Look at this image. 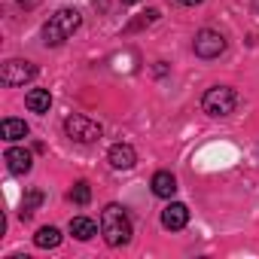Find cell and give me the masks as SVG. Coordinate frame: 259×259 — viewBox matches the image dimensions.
Segmentation results:
<instances>
[{
	"mask_svg": "<svg viewBox=\"0 0 259 259\" xmlns=\"http://www.w3.org/2000/svg\"><path fill=\"white\" fill-rule=\"evenodd\" d=\"M101 235L110 247H125L132 241V220L122 204H107L101 210Z\"/></svg>",
	"mask_w": 259,
	"mask_h": 259,
	"instance_id": "1",
	"label": "cell"
},
{
	"mask_svg": "<svg viewBox=\"0 0 259 259\" xmlns=\"http://www.w3.org/2000/svg\"><path fill=\"white\" fill-rule=\"evenodd\" d=\"M40 204H43V192H40V189H28V195H25V201H22L19 217H22V220H31V213H34Z\"/></svg>",
	"mask_w": 259,
	"mask_h": 259,
	"instance_id": "15",
	"label": "cell"
},
{
	"mask_svg": "<svg viewBox=\"0 0 259 259\" xmlns=\"http://www.w3.org/2000/svg\"><path fill=\"white\" fill-rule=\"evenodd\" d=\"M25 104H28V110L31 113H49V107H52V95L46 92V89H31L28 95H25Z\"/></svg>",
	"mask_w": 259,
	"mask_h": 259,
	"instance_id": "12",
	"label": "cell"
},
{
	"mask_svg": "<svg viewBox=\"0 0 259 259\" xmlns=\"http://www.w3.org/2000/svg\"><path fill=\"white\" fill-rule=\"evenodd\" d=\"M122 4H138V0H122Z\"/></svg>",
	"mask_w": 259,
	"mask_h": 259,
	"instance_id": "20",
	"label": "cell"
},
{
	"mask_svg": "<svg viewBox=\"0 0 259 259\" xmlns=\"http://www.w3.org/2000/svg\"><path fill=\"white\" fill-rule=\"evenodd\" d=\"M28 132H31V128H28L25 119H4V122H0V135H4V141H10V144L28 138Z\"/></svg>",
	"mask_w": 259,
	"mask_h": 259,
	"instance_id": "11",
	"label": "cell"
},
{
	"mask_svg": "<svg viewBox=\"0 0 259 259\" xmlns=\"http://www.w3.org/2000/svg\"><path fill=\"white\" fill-rule=\"evenodd\" d=\"M235 107H238V95H235V89H229V85H213V89H207L204 98H201V110H204L207 116H213V119H223V116L235 113Z\"/></svg>",
	"mask_w": 259,
	"mask_h": 259,
	"instance_id": "3",
	"label": "cell"
},
{
	"mask_svg": "<svg viewBox=\"0 0 259 259\" xmlns=\"http://www.w3.org/2000/svg\"><path fill=\"white\" fill-rule=\"evenodd\" d=\"M64 132H67V138H70V141H76V144H95V141H101L104 128H101L95 119L73 113V116H67V119H64Z\"/></svg>",
	"mask_w": 259,
	"mask_h": 259,
	"instance_id": "4",
	"label": "cell"
},
{
	"mask_svg": "<svg viewBox=\"0 0 259 259\" xmlns=\"http://www.w3.org/2000/svg\"><path fill=\"white\" fill-rule=\"evenodd\" d=\"M177 4H183V7H198V4H204V0H177Z\"/></svg>",
	"mask_w": 259,
	"mask_h": 259,
	"instance_id": "18",
	"label": "cell"
},
{
	"mask_svg": "<svg viewBox=\"0 0 259 259\" xmlns=\"http://www.w3.org/2000/svg\"><path fill=\"white\" fill-rule=\"evenodd\" d=\"M37 76V67L31 61H22V58H13L0 67V82L4 85H25Z\"/></svg>",
	"mask_w": 259,
	"mask_h": 259,
	"instance_id": "6",
	"label": "cell"
},
{
	"mask_svg": "<svg viewBox=\"0 0 259 259\" xmlns=\"http://www.w3.org/2000/svg\"><path fill=\"white\" fill-rule=\"evenodd\" d=\"M70 235H73L76 241H92V238L98 235V223L89 220V217H73V220H70Z\"/></svg>",
	"mask_w": 259,
	"mask_h": 259,
	"instance_id": "13",
	"label": "cell"
},
{
	"mask_svg": "<svg viewBox=\"0 0 259 259\" xmlns=\"http://www.w3.org/2000/svg\"><path fill=\"white\" fill-rule=\"evenodd\" d=\"M150 186H153V192H156L159 198H174V192H177V177H174L171 171H156Z\"/></svg>",
	"mask_w": 259,
	"mask_h": 259,
	"instance_id": "10",
	"label": "cell"
},
{
	"mask_svg": "<svg viewBox=\"0 0 259 259\" xmlns=\"http://www.w3.org/2000/svg\"><path fill=\"white\" fill-rule=\"evenodd\" d=\"M19 4H22V7H34V4H37V0H19Z\"/></svg>",
	"mask_w": 259,
	"mask_h": 259,
	"instance_id": "19",
	"label": "cell"
},
{
	"mask_svg": "<svg viewBox=\"0 0 259 259\" xmlns=\"http://www.w3.org/2000/svg\"><path fill=\"white\" fill-rule=\"evenodd\" d=\"M4 159H7V168H10L13 174H28L31 165H34V156H31L28 150H22V147H10Z\"/></svg>",
	"mask_w": 259,
	"mask_h": 259,
	"instance_id": "9",
	"label": "cell"
},
{
	"mask_svg": "<svg viewBox=\"0 0 259 259\" xmlns=\"http://www.w3.org/2000/svg\"><path fill=\"white\" fill-rule=\"evenodd\" d=\"M79 25H82V16L76 10H58L43 25V43L46 46H61V43H67L79 31Z\"/></svg>",
	"mask_w": 259,
	"mask_h": 259,
	"instance_id": "2",
	"label": "cell"
},
{
	"mask_svg": "<svg viewBox=\"0 0 259 259\" xmlns=\"http://www.w3.org/2000/svg\"><path fill=\"white\" fill-rule=\"evenodd\" d=\"M156 19H159V13H156V10H150V13H144V16H141L138 22H132V25H128V28H125V31H128V34H132V31H141L144 25H153Z\"/></svg>",
	"mask_w": 259,
	"mask_h": 259,
	"instance_id": "17",
	"label": "cell"
},
{
	"mask_svg": "<svg viewBox=\"0 0 259 259\" xmlns=\"http://www.w3.org/2000/svg\"><path fill=\"white\" fill-rule=\"evenodd\" d=\"M34 244H37L40 250H52V247L61 244V232H58L55 226H43V229L34 235Z\"/></svg>",
	"mask_w": 259,
	"mask_h": 259,
	"instance_id": "14",
	"label": "cell"
},
{
	"mask_svg": "<svg viewBox=\"0 0 259 259\" xmlns=\"http://www.w3.org/2000/svg\"><path fill=\"white\" fill-rule=\"evenodd\" d=\"M107 162L116 168V171H132L138 165V153L132 144H113L110 153H107Z\"/></svg>",
	"mask_w": 259,
	"mask_h": 259,
	"instance_id": "7",
	"label": "cell"
},
{
	"mask_svg": "<svg viewBox=\"0 0 259 259\" xmlns=\"http://www.w3.org/2000/svg\"><path fill=\"white\" fill-rule=\"evenodd\" d=\"M192 49H195V55L198 58H220L223 52H226V37L220 34V31H210V28H204V31H198L195 34V43H192Z\"/></svg>",
	"mask_w": 259,
	"mask_h": 259,
	"instance_id": "5",
	"label": "cell"
},
{
	"mask_svg": "<svg viewBox=\"0 0 259 259\" xmlns=\"http://www.w3.org/2000/svg\"><path fill=\"white\" fill-rule=\"evenodd\" d=\"M70 201H73V204H79V207H85V204L92 201V186H89L85 180L73 183V189H70Z\"/></svg>",
	"mask_w": 259,
	"mask_h": 259,
	"instance_id": "16",
	"label": "cell"
},
{
	"mask_svg": "<svg viewBox=\"0 0 259 259\" xmlns=\"http://www.w3.org/2000/svg\"><path fill=\"white\" fill-rule=\"evenodd\" d=\"M186 223H189V207H186L183 201H171V204L162 210V226H165V229L180 232Z\"/></svg>",
	"mask_w": 259,
	"mask_h": 259,
	"instance_id": "8",
	"label": "cell"
}]
</instances>
